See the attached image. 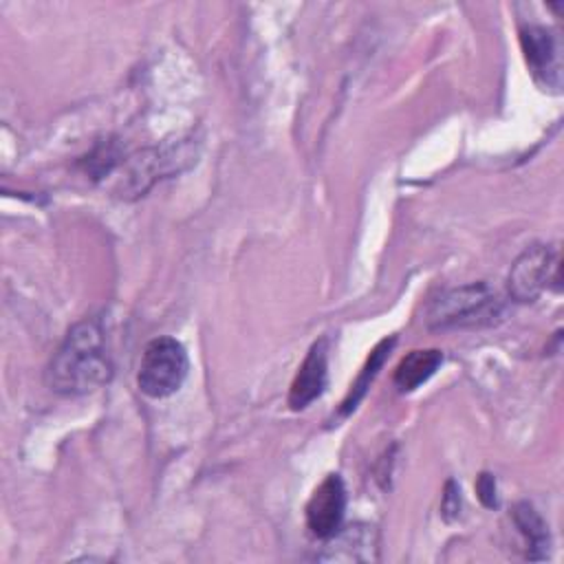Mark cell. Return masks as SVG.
<instances>
[{"instance_id":"6da1fadb","label":"cell","mask_w":564,"mask_h":564,"mask_svg":"<svg viewBox=\"0 0 564 564\" xmlns=\"http://www.w3.org/2000/svg\"><path fill=\"white\" fill-rule=\"evenodd\" d=\"M110 370L104 328L99 319L86 317L68 328L46 366L44 379L51 392L79 397L104 386L110 379Z\"/></svg>"},{"instance_id":"7a4b0ae2","label":"cell","mask_w":564,"mask_h":564,"mask_svg":"<svg viewBox=\"0 0 564 564\" xmlns=\"http://www.w3.org/2000/svg\"><path fill=\"white\" fill-rule=\"evenodd\" d=\"M502 308L500 295L487 282H471L443 291L432 300L425 311V322L434 330L482 328L496 324Z\"/></svg>"},{"instance_id":"3957f363","label":"cell","mask_w":564,"mask_h":564,"mask_svg":"<svg viewBox=\"0 0 564 564\" xmlns=\"http://www.w3.org/2000/svg\"><path fill=\"white\" fill-rule=\"evenodd\" d=\"M187 370L189 359L183 344L174 337H156L143 348L137 386L150 399H165L183 386Z\"/></svg>"},{"instance_id":"277c9868","label":"cell","mask_w":564,"mask_h":564,"mask_svg":"<svg viewBox=\"0 0 564 564\" xmlns=\"http://www.w3.org/2000/svg\"><path fill=\"white\" fill-rule=\"evenodd\" d=\"M549 286L560 291V251L553 245L535 242L511 264L507 275L509 297L516 302H535Z\"/></svg>"},{"instance_id":"5b68a950","label":"cell","mask_w":564,"mask_h":564,"mask_svg":"<svg viewBox=\"0 0 564 564\" xmlns=\"http://www.w3.org/2000/svg\"><path fill=\"white\" fill-rule=\"evenodd\" d=\"M346 487L339 474H328L311 494L306 502V524L313 535L330 538L344 520Z\"/></svg>"},{"instance_id":"8992f818","label":"cell","mask_w":564,"mask_h":564,"mask_svg":"<svg viewBox=\"0 0 564 564\" xmlns=\"http://www.w3.org/2000/svg\"><path fill=\"white\" fill-rule=\"evenodd\" d=\"M520 46L533 77L546 88H560V48L553 33L544 26H524Z\"/></svg>"},{"instance_id":"52a82bcc","label":"cell","mask_w":564,"mask_h":564,"mask_svg":"<svg viewBox=\"0 0 564 564\" xmlns=\"http://www.w3.org/2000/svg\"><path fill=\"white\" fill-rule=\"evenodd\" d=\"M326 381H328V348H326V339H319L308 348L304 361L300 364L291 381L289 405L293 410L306 408L324 392Z\"/></svg>"},{"instance_id":"ba28073f","label":"cell","mask_w":564,"mask_h":564,"mask_svg":"<svg viewBox=\"0 0 564 564\" xmlns=\"http://www.w3.org/2000/svg\"><path fill=\"white\" fill-rule=\"evenodd\" d=\"M326 553L322 560H339V562H375L377 560V533L372 527L352 524L346 529H337L330 538H326Z\"/></svg>"},{"instance_id":"9c48e42d","label":"cell","mask_w":564,"mask_h":564,"mask_svg":"<svg viewBox=\"0 0 564 564\" xmlns=\"http://www.w3.org/2000/svg\"><path fill=\"white\" fill-rule=\"evenodd\" d=\"M443 364V352L438 348H416L410 350L399 366L394 368V386L401 392H412L421 383H425Z\"/></svg>"},{"instance_id":"30bf717a","label":"cell","mask_w":564,"mask_h":564,"mask_svg":"<svg viewBox=\"0 0 564 564\" xmlns=\"http://www.w3.org/2000/svg\"><path fill=\"white\" fill-rule=\"evenodd\" d=\"M513 522L527 542V557L544 560L549 555L551 538H549V527L540 518V513L529 502H520L513 509Z\"/></svg>"},{"instance_id":"8fae6325","label":"cell","mask_w":564,"mask_h":564,"mask_svg":"<svg viewBox=\"0 0 564 564\" xmlns=\"http://www.w3.org/2000/svg\"><path fill=\"white\" fill-rule=\"evenodd\" d=\"M394 337H390V339H383V341H379L375 348H372V352H370V357L366 359V366L361 368V372H359V377H357V381L350 386V392H348V397L344 399V403H341V414H348V412H352L355 410V405L361 401V397L366 394V390L370 388V381L377 377V372H379V368L383 366V361H386V357H388V352H390V348L394 346Z\"/></svg>"},{"instance_id":"7c38bea8","label":"cell","mask_w":564,"mask_h":564,"mask_svg":"<svg viewBox=\"0 0 564 564\" xmlns=\"http://www.w3.org/2000/svg\"><path fill=\"white\" fill-rule=\"evenodd\" d=\"M460 511V489L456 487L454 480L445 482V491H443V502H441V513L443 518L449 522L458 516Z\"/></svg>"},{"instance_id":"4fadbf2b","label":"cell","mask_w":564,"mask_h":564,"mask_svg":"<svg viewBox=\"0 0 564 564\" xmlns=\"http://www.w3.org/2000/svg\"><path fill=\"white\" fill-rule=\"evenodd\" d=\"M476 491H478V498L480 502L487 507V509H494L498 505V496H496V480L491 474L482 471L476 480Z\"/></svg>"}]
</instances>
